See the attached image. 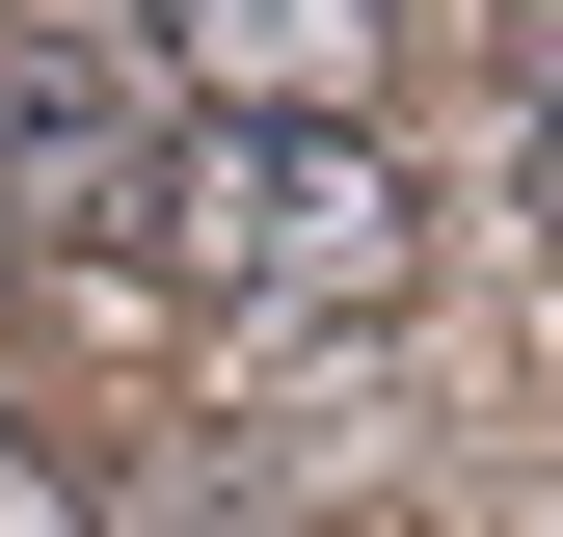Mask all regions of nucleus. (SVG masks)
I'll list each match as a JSON object with an SVG mask.
<instances>
[{"mask_svg": "<svg viewBox=\"0 0 563 537\" xmlns=\"http://www.w3.org/2000/svg\"><path fill=\"white\" fill-rule=\"evenodd\" d=\"M537 268H563V81H537Z\"/></svg>", "mask_w": 563, "mask_h": 537, "instance_id": "39448f33", "label": "nucleus"}, {"mask_svg": "<svg viewBox=\"0 0 563 537\" xmlns=\"http://www.w3.org/2000/svg\"><path fill=\"white\" fill-rule=\"evenodd\" d=\"M134 28H162V81L216 108V134H376L402 0H134Z\"/></svg>", "mask_w": 563, "mask_h": 537, "instance_id": "7ed1b4c3", "label": "nucleus"}, {"mask_svg": "<svg viewBox=\"0 0 563 537\" xmlns=\"http://www.w3.org/2000/svg\"><path fill=\"white\" fill-rule=\"evenodd\" d=\"M27 28H54V0H27Z\"/></svg>", "mask_w": 563, "mask_h": 537, "instance_id": "423d86ee", "label": "nucleus"}, {"mask_svg": "<svg viewBox=\"0 0 563 537\" xmlns=\"http://www.w3.org/2000/svg\"><path fill=\"white\" fill-rule=\"evenodd\" d=\"M162 268L216 322H402V268H430V188L376 162V134H162Z\"/></svg>", "mask_w": 563, "mask_h": 537, "instance_id": "f257e3e1", "label": "nucleus"}, {"mask_svg": "<svg viewBox=\"0 0 563 537\" xmlns=\"http://www.w3.org/2000/svg\"><path fill=\"white\" fill-rule=\"evenodd\" d=\"M0 537H108V511H81V484H54V457H27V430H0Z\"/></svg>", "mask_w": 563, "mask_h": 537, "instance_id": "20e7f679", "label": "nucleus"}, {"mask_svg": "<svg viewBox=\"0 0 563 537\" xmlns=\"http://www.w3.org/2000/svg\"><path fill=\"white\" fill-rule=\"evenodd\" d=\"M27 242H162V108L81 28H0V268Z\"/></svg>", "mask_w": 563, "mask_h": 537, "instance_id": "f03ea898", "label": "nucleus"}]
</instances>
